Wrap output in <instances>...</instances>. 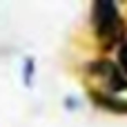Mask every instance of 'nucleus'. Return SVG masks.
I'll list each match as a JSON object with an SVG mask.
<instances>
[{"instance_id": "20e7f679", "label": "nucleus", "mask_w": 127, "mask_h": 127, "mask_svg": "<svg viewBox=\"0 0 127 127\" xmlns=\"http://www.w3.org/2000/svg\"><path fill=\"white\" fill-rule=\"evenodd\" d=\"M33 76H36V60L31 56H27L25 65H22V83H25V87L33 85Z\"/></svg>"}, {"instance_id": "423d86ee", "label": "nucleus", "mask_w": 127, "mask_h": 127, "mask_svg": "<svg viewBox=\"0 0 127 127\" xmlns=\"http://www.w3.org/2000/svg\"><path fill=\"white\" fill-rule=\"evenodd\" d=\"M65 105L67 109H76V98H65Z\"/></svg>"}, {"instance_id": "7ed1b4c3", "label": "nucleus", "mask_w": 127, "mask_h": 127, "mask_svg": "<svg viewBox=\"0 0 127 127\" xmlns=\"http://www.w3.org/2000/svg\"><path fill=\"white\" fill-rule=\"evenodd\" d=\"M89 98L100 109H107L112 114H127V100L121 98V96H114V94H107V92H100V89L92 87L89 89Z\"/></svg>"}, {"instance_id": "f257e3e1", "label": "nucleus", "mask_w": 127, "mask_h": 127, "mask_svg": "<svg viewBox=\"0 0 127 127\" xmlns=\"http://www.w3.org/2000/svg\"><path fill=\"white\" fill-rule=\"evenodd\" d=\"M92 27L96 40L105 51L121 47L127 40V25L121 13V7L112 0H98L92 4Z\"/></svg>"}, {"instance_id": "f03ea898", "label": "nucleus", "mask_w": 127, "mask_h": 127, "mask_svg": "<svg viewBox=\"0 0 127 127\" xmlns=\"http://www.w3.org/2000/svg\"><path fill=\"white\" fill-rule=\"evenodd\" d=\"M87 74L96 80L103 83L100 92L114 94L118 96L121 92H127V76L125 71L118 67V63L109 60V58H96L87 65Z\"/></svg>"}, {"instance_id": "39448f33", "label": "nucleus", "mask_w": 127, "mask_h": 127, "mask_svg": "<svg viewBox=\"0 0 127 127\" xmlns=\"http://www.w3.org/2000/svg\"><path fill=\"white\" fill-rule=\"evenodd\" d=\"M118 67L125 71V76H127V40L118 47Z\"/></svg>"}]
</instances>
